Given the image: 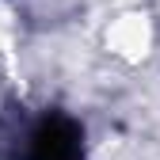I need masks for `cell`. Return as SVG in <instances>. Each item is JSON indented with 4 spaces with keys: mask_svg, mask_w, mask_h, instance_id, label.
<instances>
[{
    "mask_svg": "<svg viewBox=\"0 0 160 160\" xmlns=\"http://www.w3.org/2000/svg\"><path fill=\"white\" fill-rule=\"evenodd\" d=\"M23 160H84V145H80V130L65 114H46L38 118L27 133Z\"/></svg>",
    "mask_w": 160,
    "mask_h": 160,
    "instance_id": "1",
    "label": "cell"
}]
</instances>
